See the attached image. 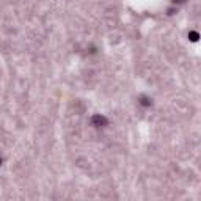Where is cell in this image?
<instances>
[{"instance_id": "1", "label": "cell", "mask_w": 201, "mask_h": 201, "mask_svg": "<svg viewBox=\"0 0 201 201\" xmlns=\"http://www.w3.org/2000/svg\"><path fill=\"white\" fill-rule=\"evenodd\" d=\"M91 124H93L94 127H104V126L109 124V121H107V118H105V116H102V115H94L93 118H91Z\"/></svg>"}, {"instance_id": "2", "label": "cell", "mask_w": 201, "mask_h": 201, "mask_svg": "<svg viewBox=\"0 0 201 201\" xmlns=\"http://www.w3.org/2000/svg\"><path fill=\"white\" fill-rule=\"evenodd\" d=\"M140 104L143 105V107H149V105H151V99L146 98V96H142L140 98Z\"/></svg>"}, {"instance_id": "3", "label": "cell", "mask_w": 201, "mask_h": 201, "mask_svg": "<svg viewBox=\"0 0 201 201\" xmlns=\"http://www.w3.org/2000/svg\"><path fill=\"white\" fill-rule=\"evenodd\" d=\"M190 40H192V41H197V40H198V33H197V32H192V33H190Z\"/></svg>"}, {"instance_id": "4", "label": "cell", "mask_w": 201, "mask_h": 201, "mask_svg": "<svg viewBox=\"0 0 201 201\" xmlns=\"http://www.w3.org/2000/svg\"><path fill=\"white\" fill-rule=\"evenodd\" d=\"M0 164H2V157H0Z\"/></svg>"}]
</instances>
